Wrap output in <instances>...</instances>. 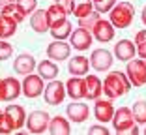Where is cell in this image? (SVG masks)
Instances as JSON below:
<instances>
[{
	"instance_id": "1",
	"label": "cell",
	"mask_w": 146,
	"mask_h": 135,
	"mask_svg": "<svg viewBox=\"0 0 146 135\" xmlns=\"http://www.w3.org/2000/svg\"><path fill=\"white\" fill-rule=\"evenodd\" d=\"M131 90V83L125 73L122 71H109L107 77L103 81V94L109 100H118V98L129 94Z\"/></svg>"
},
{
	"instance_id": "2",
	"label": "cell",
	"mask_w": 146,
	"mask_h": 135,
	"mask_svg": "<svg viewBox=\"0 0 146 135\" xmlns=\"http://www.w3.org/2000/svg\"><path fill=\"white\" fill-rule=\"evenodd\" d=\"M135 19V8L129 2H118L114 8L109 11V21L112 23L114 28H127Z\"/></svg>"
},
{
	"instance_id": "3",
	"label": "cell",
	"mask_w": 146,
	"mask_h": 135,
	"mask_svg": "<svg viewBox=\"0 0 146 135\" xmlns=\"http://www.w3.org/2000/svg\"><path fill=\"white\" fill-rule=\"evenodd\" d=\"M125 75H127L131 86H144L146 84V60L137 58V60H129L125 66Z\"/></svg>"
},
{
	"instance_id": "4",
	"label": "cell",
	"mask_w": 146,
	"mask_h": 135,
	"mask_svg": "<svg viewBox=\"0 0 146 135\" xmlns=\"http://www.w3.org/2000/svg\"><path fill=\"white\" fill-rule=\"evenodd\" d=\"M135 116L133 111L129 107H118V111H114V116H112V128L118 135L122 133H129V130L135 126Z\"/></svg>"
},
{
	"instance_id": "5",
	"label": "cell",
	"mask_w": 146,
	"mask_h": 135,
	"mask_svg": "<svg viewBox=\"0 0 146 135\" xmlns=\"http://www.w3.org/2000/svg\"><path fill=\"white\" fill-rule=\"evenodd\" d=\"M68 92H66V83H60V81H54L52 79L51 83L45 86L43 90V100L47 101L49 105H60L62 101L66 100Z\"/></svg>"
},
{
	"instance_id": "6",
	"label": "cell",
	"mask_w": 146,
	"mask_h": 135,
	"mask_svg": "<svg viewBox=\"0 0 146 135\" xmlns=\"http://www.w3.org/2000/svg\"><path fill=\"white\" fill-rule=\"evenodd\" d=\"M49 122H51L49 113H45V111H32L28 114V118H26V128H28L30 133L39 135L49 130Z\"/></svg>"
},
{
	"instance_id": "7",
	"label": "cell",
	"mask_w": 146,
	"mask_h": 135,
	"mask_svg": "<svg viewBox=\"0 0 146 135\" xmlns=\"http://www.w3.org/2000/svg\"><path fill=\"white\" fill-rule=\"evenodd\" d=\"M45 90L43 86V79L36 73H28L25 75V81H23V94H25L28 100H36L39 98Z\"/></svg>"
},
{
	"instance_id": "8",
	"label": "cell",
	"mask_w": 146,
	"mask_h": 135,
	"mask_svg": "<svg viewBox=\"0 0 146 135\" xmlns=\"http://www.w3.org/2000/svg\"><path fill=\"white\" fill-rule=\"evenodd\" d=\"M92 41H94V36L90 30H86L82 26L75 28L69 36V45H71L75 51H88L92 47Z\"/></svg>"
},
{
	"instance_id": "9",
	"label": "cell",
	"mask_w": 146,
	"mask_h": 135,
	"mask_svg": "<svg viewBox=\"0 0 146 135\" xmlns=\"http://www.w3.org/2000/svg\"><path fill=\"white\" fill-rule=\"evenodd\" d=\"M112 62H114V57L107 49H96L90 55V66L96 71H109Z\"/></svg>"
},
{
	"instance_id": "10",
	"label": "cell",
	"mask_w": 146,
	"mask_h": 135,
	"mask_svg": "<svg viewBox=\"0 0 146 135\" xmlns=\"http://www.w3.org/2000/svg\"><path fill=\"white\" fill-rule=\"evenodd\" d=\"M114 105H112V101L109 100H101V98H98L94 103V116L98 118V122L101 124H107V122H112V116H114Z\"/></svg>"
},
{
	"instance_id": "11",
	"label": "cell",
	"mask_w": 146,
	"mask_h": 135,
	"mask_svg": "<svg viewBox=\"0 0 146 135\" xmlns=\"http://www.w3.org/2000/svg\"><path fill=\"white\" fill-rule=\"evenodd\" d=\"M69 55H71V45L66 43L64 39H56V41L49 43V47H47V57L54 62L68 60Z\"/></svg>"
},
{
	"instance_id": "12",
	"label": "cell",
	"mask_w": 146,
	"mask_h": 135,
	"mask_svg": "<svg viewBox=\"0 0 146 135\" xmlns=\"http://www.w3.org/2000/svg\"><path fill=\"white\" fill-rule=\"evenodd\" d=\"M92 36H94L96 41H101V43H109L111 39H114V26L111 21H105V19H99L96 23V26L92 28Z\"/></svg>"
},
{
	"instance_id": "13",
	"label": "cell",
	"mask_w": 146,
	"mask_h": 135,
	"mask_svg": "<svg viewBox=\"0 0 146 135\" xmlns=\"http://www.w3.org/2000/svg\"><path fill=\"white\" fill-rule=\"evenodd\" d=\"M66 114H68V118L73 124H82L86 118L90 116V109L82 101H73V103H69L66 107Z\"/></svg>"
},
{
	"instance_id": "14",
	"label": "cell",
	"mask_w": 146,
	"mask_h": 135,
	"mask_svg": "<svg viewBox=\"0 0 146 135\" xmlns=\"http://www.w3.org/2000/svg\"><path fill=\"white\" fill-rule=\"evenodd\" d=\"M135 55H137V45H135V41H131V39H120V41L114 45V57L122 62L133 60Z\"/></svg>"
},
{
	"instance_id": "15",
	"label": "cell",
	"mask_w": 146,
	"mask_h": 135,
	"mask_svg": "<svg viewBox=\"0 0 146 135\" xmlns=\"http://www.w3.org/2000/svg\"><path fill=\"white\" fill-rule=\"evenodd\" d=\"M36 66H38L36 64V58L32 57V55H28V53H23V55H19V57L13 60V70H15L17 75L34 73Z\"/></svg>"
},
{
	"instance_id": "16",
	"label": "cell",
	"mask_w": 146,
	"mask_h": 135,
	"mask_svg": "<svg viewBox=\"0 0 146 135\" xmlns=\"http://www.w3.org/2000/svg\"><path fill=\"white\" fill-rule=\"evenodd\" d=\"M84 88H86V94H84L86 100H98L103 94V81L98 75L88 73L84 75Z\"/></svg>"
},
{
	"instance_id": "17",
	"label": "cell",
	"mask_w": 146,
	"mask_h": 135,
	"mask_svg": "<svg viewBox=\"0 0 146 135\" xmlns=\"http://www.w3.org/2000/svg\"><path fill=\"white\" fill-rule=\"evenodd\" d=\"M30 26H32V30L38 32V34H45V32H49L51 23H49L47 9H36V11L30 15Z\"/></svg>"
},
{
	"instance_id": "18",
	"label": "cell",
	"mask_w": 146,
	"mask_h": 135,
	"mask_svg": "<svg viewBox=\"0 0 146 135\" xmlns=\"http://www.w3.org/2000/svg\"><path fill=\"white\" fill-rule=\"evenodd\" d=\"M90 60L86 57H82V55H77V57H73L71 60L68 62V71L71 75H75V77H84V75H88V70H90Z\"/></svg>"
},
{
	"instance_id": "19",
	"label": "cell",
	"mask_w": 146,
	"mask_h": 135,
	"mask_svg": "<svg viewBox=\"0 0 146 135\" xmlns=\"http://www.w3.org/2000/svg\"><path fill=\"white\" fill-rule=\"evenodd\" d=\"M66 92L71 100H82L86 94V88H84V77H75L71 75L69 81L66 83Z\"/></svg>"
},
{
	"instance_id": "20",
	"label": "cell",
	"mask_w": 146,
	"mask_h": 135,
	"mask_svg": "<svg viewBox=\"0 0 146 135\" xmlns=\"http://www.w3.org/2000/svg\"><path fill=\"white\" fill-rule=\"evenodd\" d=\"M2 86H4V101L17 100V98L23 94V83H19L15 77L2 79Z\"/></svg>"
},
{
	"instance_id": "21",
	"label": "cell",
	"mask_w": 146,
	"mask_h": 135,
	"mask_svg": "<svg viewBox=\"0 0 146 135\" xmlns=\"http://www.w3.org/2000/svg\"><path fill=\"white\" fill-rule=\"evenodd\" d=\"M36 70H38V75L43 79V81H52V79L58 77V64L54 60H41L38 66H36Z\"/></svg>"
},
{
	"instance_id": "22",
	"label": "cell",
	"mask_w": 146,
	"mask_h": 135,
	"mask_svg": "<svg viewBox=\"0 0 146 135\" xmlns=\"http://www.w3.org/2000/svg\"><path fill=\"white\" fill-rule=\"evenodd\" d=\"M47 131L51 135H69V133H71L69 118H66V116H54V118H51Z\"/></svg>"
},
{
	"instance_id": "23",
	"label": "cell",
	"mask_w": 146,
	"mask_h": 135,
	"mask_svg": "<svg viewBox=\"0 0 146 135\" xmlns=\"http://www.w3.org/2000/svg\"><path fill=\"white\" fill-rule=\"evenodd\" d=\"M4 113L13 120V124H15V128H17V130H21L23 126H26V113H25V109H23L21 105L9 103L8 107L4 109Z\"/></svg>"
},
{
	"instance_id": "24",
	"label": "cell",
	"mask_w": 146,
	"mask_h": 135,
	"mask_svg": "<svg viewBox=\"0 0 146 135\" xmlns=\"http://www.w3.org/2000/svg\"><path fill=\"white\" fill-rule=\"evenodd\" d=\"M49 32H51V36L54 39H68L73 32V25L66 19V21L58 23V25H52L51 28H49Z\"/></svg>"
},
{
	"instance_id": "25",
	"label": "cell",
	"mask_w": 146,
	"mask_h": 135,
	"mask_svg": "<svg viewBox=\"0 0 146 135\" xmlns=\"http://www.w3.org/2000/svg\"><path fill=\"white\" fill-rule=\"evenodd\" d=\"M17 21H13L11 17H6V15H0V39H8L11 36H15L17 32Z\"/></svg>"
},
{
	"instance_id": "26",
	"label": "cell",
	"mask_w": 146,
	"mask_h": 135,
	"mask_svg": "<svg viewBox=\"0 0 146 135\" xmlns=\"http://www.w3.org/2000/svg\"><path fill=\"white\" fill-rule=\"evenodd\" d=\"M0 15H6V17H11L13 21H17V23H23L25 21V13L21 11V8L17 6V2H13V4H8L4 6V8H0Z\"/></svg>"
},
{
	"instance_id": "27",
	"label": "cell",
	"mask_w": 146,
	"mask_h": 135,
	"mask_svg": "<svg viewBox=\"0 0 146 135\" xmlns=\"http://www.w3.org/2000/svg\"><path fill=\"white\" fill-rule=\"evenodd\" d=\"M47 15H49V23H51V26L58 25V23H62V21L68 19V13H66L58 4H51V6H49V8H47Z\"/></svg>"
},
{
	"instance_id": "28",
	"label": "cell",
	"mask_w": 146,
	"mask_h": 135,
	"mask_svg": "<svg viewBox=\"0 0 146 135\" xmlns=\"http://www.w3.org/2000/svg\"><path fill=\"white\" fill-rule=\"evenodd\" d=\"M94 11V2L92 0H75V8H73V15L77 19L86 17L88 13Z\"/></svg>"
},
{
	"instance_id": "29",
	"label": "cell",
	"mask_w": 146,
	"mask_h": 135,
	"mask_svg": "<svg viewBox=\"0 0 146 135\" xmlns=\"http://www.w3.org/2000/svg\"><path fill=\"white\" fill-rule=\"evenodd\" d=\"M133 116L137 124H146V100H137L133 103Z\"/></svg>"
},
{
	"instance_id": "30",
	"label": "cell",
	"mask_w": 146,
	"mask_h": 135,
	"mask_svg": "<svg viewBox=\"0 0 146 135\" xmlns=\"http://www.w3.org/2000/svg\"><path fill=\"white\" fill-rule=\"evenodd\" d=\"M99 19H101V13L94 9V11L88 13L86 17H81V19H77V21H79V26H82V28H86V30L92 32V28L96 26V23H98Z\"/></svg>"
},
{
	"instance_id": "31",
	"label": "cell",
	"mask_w": 146,
	"mask_h": 135,
	"mask_svg": "<svg viewBox=\"0 0 146 135\" xmlns=\"http://www.w3.org/2000/svg\"><path fill=\"white\" fill-rule=\"evenodd\" d=\"M15 130H17V128H15V124H13L11 118H9L6 113L0 114V133H2V135H8V133H13Z\"/></svg>"
},
{
	"instance_id": "32",
	"label": "cell",
	"mask_w": 146,
	"mask_h": 135,
	"mask_svg": "<svg viewBox=\"0 0 146 135\" xmlns=\"http://www.w3.org/2000/svg\"><path fill=\"white\" fill-rule=\"evenodd\" d=\"M15 2L25 15H32L38 9V0H15Z\"/></svg>"
},
{
	"instance_id": "33",
	"label": "cell",
	"mask_w": 146,
	"mask_h": 135,
	"mask_svg": "<svg viewBox=\"0 0 146 135\" xmlns=\"http://www.w3.org/2000/svg\"><path fill=\"white\" fill-rule=\"evenodd\" d=\"M116 0H101V2H98V4H94V9L99 13H109L112 8H114Z\"/></svg>"
},
{
	"instance_id": "34",
	"label": "cell",
	"mask_w": 146,
	"mask_h": 135,
	"mask_svg": "<svg viewBox=\"0 0 146 135\" xmlns=\"http://www.w3.org/2000/svg\"><path fill=\"white\" fill-rule=\"evenodd\" d=\"M11 55H13V45L8 41H0V62L8 60Z\"/></svg>"
},
{
	"instance_id": "35",
	"label": "cell",
	"mask_w": 146,
	"mask_h": 135,
	"mask_svg": "<svg viewBox=\"0 0 146 135\" xmlns=\"http://www.w3.org/2000/svg\"><path fill=\"white\" fill-rule=\"evenodd\" d=\"M54 4H58L68 15H73V8H75V0H54Z\"/></svg>"
},
{
	"instance_id": "36",
	"label": "cell",
	"mask_w": 146,
	"mask_h": 135,
	"mask_svg": "<svg viewBox=\"0 0 146 135\" xmlns=\"http://www.w3.org/2000/svg\"><path fill=\"white\" fill-rule=\"evenodd\" d=\"M88 135H109V130L105 126H92L90 130H88Z\"/></svg>"
},
{
	"instance_id": "37",
	"label": "cell",
	"mask_w": 146,
	"mask_h": 135,
	"mask_svg": "<svg viewBox=\"0 0 146 135\" xmlns=\"http://www.w3.org/2000/svg\"><path fill=\"white\" fill-rule=\"evenodd\" d=\"M133 41H135V45L144 43V41H146V28H144V30H139L137 34H135V39H133Z\"/></svg>"
},
{
	"instance_id": "38",
	"label": "cell",
	"mask_w": 146,
	"mask_h": 135,
	"mask_svg": "<svg viewBox=\"0 0 146 135\" xmlns=\"http://www.w3.org/2000/svg\"><path fill=\"white\" fill-rule=\"evenodd\" d=\"M137 55H139L141 58H144V60H146V41H144V43H139V45H137Z\"/></svg>"
},
{
	"instance_id": "39",
	"label": "cell",
	"mask_w": 146,
	"mask_h": 135,
	"mask_svg": "<svg viewBox=\"0 0 146 135\" xmlns=\"http://www.w3.org/2000/svg\"><path fill=\"white\" fill-rule=\"evenodd\" d=\"M15 0H0V8H4V6H8V4H13Z\"/></svg>"
},
{
	"instance_id": "40",
	"label": "cell",
	"mask_w": 146,
	"mask_h": 135,
	"mask_svg": "<svg viewBox=\"0 0 146 135\" xmlns=\"http://www.w3.org/2000/svg\"><path fill=\"white\" fill-rule=\"evenodd\" d=\"M141 19H142V25H146V6L142 8V13H141Z\"/></svg>"
},
{
	"instance_id": "41",
	"label": "cell",
	"mask_w": 146,
	"mask_h": 135,
	"mask_svg": "<svg viewBox=\"0 0 146 135\" xmlns=\"http://www.w3.org/2000/svg\"><path fill=\"white\" fill-rule=\"evenodd\" d=\"M0 101H4V86H2V79H0Z\"/></svg>"
},
{
	"instance_id": "42",
	"label": "cell",
	"mask_w": 146,
	"mask_h": 135,
	"mask_svg": "<svg viewBox=\"0 0 146 135\" xmlns=\"http://www.w3.org/2000/svg\"><path fill=\"white\" fill-rule=\"evenodd\" d=\"M129 133H131V135H137V133H139V128H137V126H133L131 130H129Z\"/></svg>"
},
{
	"instance_id": "43",
	"label": "cell",
	"mask_w": 146,
	"mask_h": 135,
	"mask_svg": "<svg viewBox=\"0 0 146 135\" xmlns=\"http://www.w3.org/2000/svg\"><path fill=\"white\" fill-rule=\"evenodd\" d=\"M92 2H94V4H98V2H101V0H92Z\"/></svg>"
},
{
	"instance_id": "44",
	"label": "cell",
	"mask_w": 146,
	"mask_h": 135,
	"mask_svg": "<svg viewBox=\"0 0 146 135\" xmlns=\"http://www.w3.org/2000/svg\"><path fill=\"white\" fill-rule=\"evenodd\" d=\"M142 133H144V135H146V128H144V130H142Z\"/></svg>"
},
{
	"instance_id": "45",
	"label": "cell",
	"mask_w": 146,
	"mask_h": 135,
	"mask_svg": "<svg viewBox=\"0 0 146 135\" xmlns=\"http://www.w3.org/2000/svg\"><path fill=\"white\" fill-rule=\"evenodd\" d=\"M2 113H4V111H2V109H0V114H2Z\"/></svg>"
}]
</instances>
